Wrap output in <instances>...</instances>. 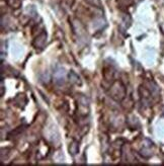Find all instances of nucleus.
<instances>
[{
  "label": "nucleus",
  "instance_id": "nucleus-1",
  "mask_svg": "<svg viewBox=\"0 0 164 166\" xmlns=\"http://www.w3.org/2000/svg\"><path fill=\"white\" fill-rule=\"evenodd\" d=\"M64 76H65V72L63 69H58L57 71L55 72V79L57 82H59V81H63L64 80Z\"/></svg>",
  "mask_w": 164,
  "mask_h": 166
}]
</instances>
